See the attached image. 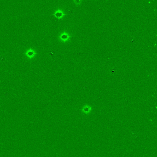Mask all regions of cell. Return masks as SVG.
<instances>
[{"label": "cell", "instance_id": "cell-1", "mask_svg": "<svg viewBox=\"0 0 157 157\" xmlns=\"http://www.w3.org/2000/svg\"><path fill=\"white\" fill-rule=\"evenodd\" d=\"M53 15L56 18L59 19H62L65 16V14L64 13V12L62 10L58 9L56 10V11H55Z\"/></svg>", "mask_w": 157, "mask_h": 157}, {"label": "cell", "instance_id": "cell-2", "mask_svg": "<svg viewBox=\"0 0 157 157\" xmlns=\"http://www.w3.org/2000/svg\"><path fill=\"white\" fill-rule=\"evenodd\" d=\"M36 54V53L35 52V51L33 50H32V49H30V50H28L25 53L26 56L30 58H31L33 57Z\"/></svg>", "mask_w": 157, "mask_h": 157}, {"label": "cell", "instance_id": "cell-3", "mask_svg": "<svg viewBox=\"0 0 157 157\" xmlns=\"http://www.w3.org/2000/svg\"><path fill=\"white\" fill-rule=\"evenodd\" d=\"M61 37V39L62 40H65V39H67L68 36L67 35V34H63L61 35L60 36Z\"/></svg>", "mask_w": 157, "mask_h": 157}]
</instances>
